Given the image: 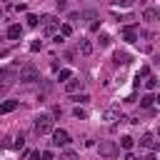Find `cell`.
<instances>
[{
  "label": "cell",
  "mask_w": 160,
  "mask_h": 160,
  "mask_svg": "<svg viewBox=\"0 0 160 160\" xmlns=\"http://www.w3.org/2000/svg\"><path fill=\"white\" fill-rule=\"evenodd\" d=\"M18 80L20 82H35V80H40V72H38V68L32 62H25L20 68V72H18Z\"/></svg>",
  "instance_id": "7a4b0ae2"
},
{
  "label": "cell",
  "mask_w": 160,
  "mask_h": 160,
  "mask_svg": "<svg viewBox=\"0 0 160 160\" xmlns=\"http://www.w3.org/2000/svg\"><path fill=\"white\" fill-rule=\"evenodd\" d=\"M18 108V100H5V102H0V115H5V112H12Z\"/></svg>",
  "instance_id": "30bf717a"
},
{
  "label": "cell",
  "mask_w": 160,
  "mask_h": 160,
  "mask_svg": "<svg viewBox=\"0 0 160 160\" xmlns=\"http://www.w3.org/2000/svg\"><path fill=\"white\" fill-rule=\"evenodd\" d=\"M142 18H145V20H150V22H155V20H158V8H145Z\"/></svg>",
  "instance_id": "5bb4252c"
},
{
  "label": "cell",
  "mask_w": 160,
  "mask_h": 160,
  "mask_svg": "<svg viewBox=\"0 0 160 160\" xmlns=\"http://www.w3.org/2000/svg\"><path fill=\"white\" fill-rule=\"evenodd\" d=\"M102 120H105L108 125H115L118 120H122V112H120L118 108H108V110L102 112Z\"/></svg>",
  "instance_id": "52a82bcc"
},
{
  "label": "cell",
  "mask_w": 160,
  "mask_h": 160,
  "mask_svg": "<svg viewBox=\"0 0 160 160\" xmlns=\"http://www.w3.org/2000/svg\"><path fill=\"white\" fill-rule=\"evenodd\" d=\"M60 25H62V22H60L55 15H42V18H40V28H42L45 35H55V32L60 30Z\"/></svg>",
  "instance_id": "3957f363"
},
{
  "label": "cell",
  "mask_w": 160,
  "mask_h": 160,
  "mask_svg": "<svg viewBox=\"0 0 160 160\" xmlns=\"http://www.w3.org/2000/svg\"><path fill=\"white\" fill-rule=\"evenodd\" d=\"M148 78H150V68L142 65V68L138 70V75H135V85H140V80H148Z\"/></svg>",
  "instance_id": "7c38bea8"
},
{
  "label": "cell",
  "mask_w": 160,
  "mask_h": 160,
  "mask_svg": "<svg viewBox=\"0 0 160 160\" xmlns=\"http://www.w3.org/2000/svg\"><path fill=\"white\" fill-rule=\"evenodd\" d=\"M140 145H142V148H148L150 152H155V150L160 148V140H158V138H155L152 132H145V135L140 138Z\"/></svg>",
  "instance_id": "5b68a950"
},
{
  "label": "cell",
  "mask_w": 160,
  "mask_h": 160,
  "mask_svg": "<svg viewBox=\"0 0 160 160\" xmlns=\"http://www.w3.org/2000/svg\"><path fill=\"white\" fill-rule=\"evenodd\" d=\"M122 40H125V42H135V40H138V30H135V25H128V28L122 30Z\"/></svg>",
  "instance_id": "ba28073f"
},
{
  "label": "cell",
  "mask_w": 160,
  "mask_h": 160,
  "mask_svg": "<svg viewBox=\"0 0 160 160\" xmlns=\"http://www.w3.org/2000/svg\"><path fill=\"white\" fill-rule=\"evenodd\" d=\"M82 18H85L90 25H95V18H98V12H95V10H85V12H82Z\"/></svg>",
  "instance_id": "d6986e66"
},
{
  "label": "cell",
  "mask_w": 160,
  "mask_h": 160,
  "mask_svg": "<svg viewBox=\"0 0 160 160\" xmlns=\"http://www.w3.org/2000/svg\"><path fill=\"white\" fill-rule=\"evenodd\" d=\"M40 48H42V40H35V42H32V45H30V50H32V52H38V50H40Z\"/></svg>",
  "instance_id": "4316f807"
},
{
  "label": "cell",
  "mask_w": 160,
  "mask_h": 160,
  "mask_svg": "<svg viewBox=\"0 0 160 160\" xmlns=\"http://www.w3.org/2000/svg\"><path fill=\"white\" fill-rule=\"evenodd\" d=\"M25 20H28V28H38V25H40V18H38V15H32V12H30Z\"/></svg>",
  "instance_id": "ffe728a7"
},
{
  "label": "cell",
  "mask_w": 160,
  "mask_h": 160,
  "mask_svg": "<svg viewBox=\"0 0 160 160\" xmlns=\"http://www.w3.org/2000/svg\"><path fill=\"white\" fill-rule=\"evenodd\" d=\"M52 130H55V120H52V115L42 112V115L35 118V132H38V135H48V132H52Z\"/></svg>",
  "instance_id": "6da1fadb"
},
{
  "label": "cell",
  "mask_w": 160,
  "mask_h": 160,
  "mask_svg": "<svg viewBox=\"0 0 160 160\" xmlns=\"http://www.w3.org/2000/svg\"><path fill=\"white\" fill-rule=\"evenodd\" d=\"M145 88H148V90H152V88H158V78H155V75H150V78L145 80Z\"/></svg>",
  "instance_id": "cb8c5ba5"
},
{
  "label": "cell",
  "mask_w": 160,
  "mask_h": 160,
  "mask_svg": "<svg viewBox=\"0 0 160 160\" xmlns=\"http://www.w3.org/2000/svg\"><path fill=\"white\" fill-rule=\"evenodd\" d=\"M158 20H160V8H158Z\"/></svg>",
  "instance_id": "e575fe53"
},
{
  "label": "cell",
  "mask_w": 160,
  "mask_h": 160,
  "mask_svg": "<svg viewBox=\"0 0 160 160\" xmlns=\"http://www.w3.org/2000/svg\"><path fill=\"white\" fill-rule=\"evenodd\" d=\"M20 35H22V28L20 25H10L8 28V40H18Z\"/></svg>",
  "instance_id": "8fae6325"
},
{
  "label": "cell",
  "mask_w": 160,
  "mask_h": 160,
  "mask_svg": "<svg viewBox=\"0 0 160 160\" xmlns=\"http://www.w3.org/2000/svg\"><path fill=\"white\" fill-rule=\"evenodd\" d=\"M68 142H70V132H68V130H62V128H60V130H52V145L65 148Z\"/></svg>",
  "instance_id": "8992f818"
},
{
  "label": "cell",
  "mask_w": 160,
  "mask_h": 160,
  "mask_svg": "<svg viewBox=\"0 0 160 160\" xmlns=\"http://www.w3.org/2000/svg\"><path fill=\"white\" fill-rule=\"evenodd\" d=\"M8 88H10V85H5V82H0V98H2L5 92H8Z\"/></svg>",
  "instance_id": "d6a6232c"
},
{
  "label": "cell",
  "mask_w": 160,
  "mask_h": 160,
  "mask_svg": "<svg viewBox=\"0 0 160 160\" xmlns=\"http://www.w3.org/2000/svg\"><path fill=\"white\" fill-rule=\"evenodd\" d=\"M112 60H115V65H128V62H130V55H128V52H120V50H118Z\"/></svg>",
  "instance_id": "4fadbf2b"
},
{
  "label": "cell",
  "mask_w": 160,
  "mask_h": 160,
  "mask_svg": "<svg viewBox=\"0 0 160 160\" xmlns=\"http://www.w3.org/2000/svg\"><path fill=\"white\" fill-rule=\"evenodd\" d=\"M42 160H55V155H52L50 150H45V152H42Z\"/></svg>",
  "instance_id": "4dcf8cb0"
},
{
  "label": "cell",
  "mask_w": 160,
  "mask_h": 160,
  "mask_svg": "<svg viewBox=\"0 0 160 160\" xmlns=\"http://www.w3.org/2000/svg\"><path fill=\"white\" fill-rule=\"evenodd\" d=\"M135 160H155V152H148V155H142V158H135Z\"/></svg>",
  "instance_id": "1f68e13d"
},
{
  "label": "cell",
  "mask_w": 160,
  "mask_h": 160,
  "mask_svg": "<svg viewBox=\"0 0 160 160\" xmlns=\"http://www.w3.org/2000/svg\"><path fill=\"white\" fill-rule=\"evenodd\" d=\"M100 45H110V35L102 32V35H100Z\"/></svg>",
  "instance_id": "83f0119b"
},
{
  "label": "cell",
  "mask_w": 160,
  "mask_h": 160,
  "mask_svg": "<svg viewBox=\"0 0 160 160\" xmlns=\"http://www.w3.org/2000/svg\"><path fill=\"white\" fill-rule=\"evenodd\" d=\"M55 5H58V10H65L68 8V0H55Z\"/></svg>",
  "instance_id": "f1b7e54d"
},
{
  "label": "cell",
  "mask_w": 160,
  "mask_h": 160,
  "mask_svg": "<svg viewBox=\"0 0 160 160\" xmlns=\"http://www.w3.org/2000/svg\"><path fill=\"white\" fill-rule=\"evenodd\" d=\"M30 160H42V152H38V150H32V152H30Z\"/></svg>",
  "instance_id": "f546056e"
},
{
  "label": "cell",
  "mask_w": 160,
  "mask_h": 160,
  "mask_svg": "<svg viewBox=\"0 0 160 160\" xmlns=\"http://www.w3.org/2000/svg\"><path fill=\"white\" fill-rule=\"evenodd\" d=\"M152 102H155V98H152V95H142V98H140V108H145V110H148V108H152Z\"/></svg>",
  "instance_id": "2e32d148"
},
{
  "label": "cell",
  "mask_w": 160,
  "mask_h": 160,
  "mask_svg": "<svg viewBox=\"0 0 160 160\" xmlns=\"http://www.w3.org/2000/svg\"><path fill=\"white\" fill-rule=\"evenodd\" d=\"M60 35H62V38L72 35V25H70V22H62V25H60Z\"/></svg>",
  "instance_id": "44dd1931"
},
{
  "label": "cell",
  "mask_w": 160,
  "mask_h": 160,
  "mask_svg": "<svg viewBox=\"0 0 160 160\" xmlns=\"http://www.w3.org/2000/svg\"><path fill=\"white\" fill-rule=\"evenodd\" d=\"M158 138H160V130H158Z\"/></svg>",
  "instance_id": "74e56055"
},
{
  "label": "cell",
  "mask_w": 160,
  "mask_h": 160,
  "mask_svg": "<svg viewBox=\"0 0 160 160\" xmlns=\"http://www.w3.org/2000/svg\"><path fill=\"white\" fill-rule=\"evenodd\" d=\"M98 150H100V158H108V160L118 158V152H120V148H118V145H115L112 140H100Z\"/></svg>",
  "instance_id": "277c9868"
},
{
  "label": "cell",
  "mask_w": 160,
  "mask_h": 160,
  "mask_svg": "<svg viewBox=\"0 0 160 160\" xmlns=\"http://www.w3.org/2000/svg\"><path fill=\"white\" fill-rule=\"evenodd\" d=\"M0 18H2V8H0Z\"/></svg>",
  "instance_id": "8d00e7d4"
},
{
  "label": "cell",
  "mask_w": 160,
  "mask_h": 160,
  "mask_svg": "<svg viewBox=\"0 0 160 160\" xmlns=\"http://www.w3.org/2000/svg\"><path fill=\"white\" fill-rule=\"evenodd\" d=\"M72 112H75V118H80V120H82V118H88V112H85V110H82V108H75V110H72Z\"/></svg>",
  "instance_id": "d4e9b609"
},
{
  "label": "cell",
  "mask_w": 160,
  "mask_h": 160,
  "mask_svg": "<svg viewBox=\"0 0 160 160\" xmlns=\"http://www.w3.org/2000/svg\"><path fill=\"white\" fill-rule=\"evenodd\" d=\"M70 78H72V70H68V68H62V70L58 72V80H62V82H68Z\"/></svg>",
  "instance_id": "e0dca14e"
},
{
  "label": "cell",
  "mask_w": 160,
  "mask_h": 160,
  "mask_svg": "<svg viewBox=\"0 0 160 160\" xmlns=\"http://www.w3.org/2000/svg\"><path fill=\"white\" fill-rule=\"evenodd\" d=\"M78 48H80V52H82V55H90V52H92V42H90V40H80V45H78Z\"/></svg>",
  "instance_id": "9a60e30c"
},
{
  "label": "cell",
  "mask_w": 160,
  "mask_h": 160,
  "mask_svg": "<svg viewBox=\"0 0 160 160\" xmlns=\"http://www.w3.org/2000/svg\"><path fill=\"white\" fill-rule=\"evenodd\" d=\"M155 100H158V102H160V95H158V98H155Z\"/></svg>",
  "instance_id": "d590c367"
},
{
  "label": "cell",
  "mask_w": 160,
  "mask_h": 160,
  "mask_svg": "<svg viewBox=\"0 0 160 160\" xmlns=\"http://www.w3.org/2000/svg\"><path fill=\"white\" fill-rule=\"evenodd\" d=\"M10 55V50H0V58H8Z\"/></svg>",
  "instance_id": "836d02e7"
},
{
  "label": "cell",
  "mask_w": 160,
  "mask_h": 160,
  "mask_svg": "<svg viewBox=\"0 0 160 160\" xmlns=\"http://www.w3.org/2000/svg\"><path fill=\"white\" fill-rule=\"evenodd\" d=\"M22 145H25V138H22V135H18V138H15V142H12V148H22Z\"/></svg>",
  "instance_id": "484cf974"
},
{
  "label": "cell",
  "mask_w": 160,
  "mask_h": 160,
  "mask_svg": "<svg viewBox=\"0 0 160 160\" xmlns=\"http://www.w3.org/2000/svg\"><path fill=\"white\" fill-rule=\"evenodd\" d=\"M80 85H82L80 78H70V80L65 82V90H68V92H75V90H80Z\"/></svg>",
  "instance_id": "9c48e42d"
},
{
  "label": "cell",
  "mask_w": 160,
  "mask_h": 160,
  "mask_svg": "<svg viewBox=\"0 0 160 160\" xmlns=\"http://www.w3.org/2000/svg\"><path fill=\"white\" fill-rule=\"evenodd\" d=\"M132 142H135V140H132L130 135H125V138H120V148H122V150H130V148H132Z\"/></svg>",
  "instance_id": "ac0fdd59"
},
{
  "label": "cell",
  "mask_w": 160,
  "mask_h": 160,
  "mask_svg": "<svg viewBox=\"0 0 160 160\" xmlns=\"http://www.w3.org/2000/svg\"><path fill=\"white\" fill-rule=\"evenodd\" d=\"M58 160H78V152H72V150H65V152H60V158Z\"/></svg>",
  "instance_id": "7402d4cb"
},
{
  "label": "cell",
  "mask_w": 160,
  "mask_h": 160,
  "mask_svg": "<svg viewBox=\"0 0 160 160\" xmlns=\"http://www.w3.org/2000/svg\"><path fill=\"white\" fill-rule=\"evenodd\" d=\"M135 0H112V8H130Z\"/></svg>",
  "instance_id": "603a6c76"
}]
</instances>
